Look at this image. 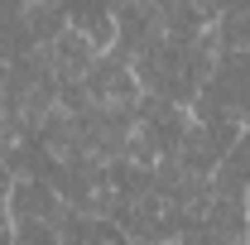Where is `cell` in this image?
<instances>
[{
  "mask_svg": "<svg viewBox=\"0 0 250 245\" xmlns=\"http://www.w3.org/2000/svg\"><path fill=\"white\" fill-rule=\"evenodd\" d=\"M5 212H10V226H58L62 197L39 178H20L10 202H5Z\"/></svg>",
  "mask_w": 250,
  "mask_h": 245,
  "instance_id": "cell-1",
  "label": "cell"
},
{
  "mask_svg": "<svg viewBox=\"0 0 250 245\" xmlns=\"http://www.w3.org/2000/svg\"><path fill=\"white\" fill-rule=\"evenodd\" d=\"M43 58H48V67H53V77L67 87V82H82V77H87V67H92L101 53H96V48H92L77 29H62L58 39L43 48Z\"/></svg>",
  "mask_w": 250,
  "mask_h": 245,
  "instance_id": "cell-2",
  "label": "cell"
},
{
  "mask_svg": "<svg viewBox=\"0 0 250 245\" xmlns=\"http://www.w3.org/2000/svg\"><path fill=\"white\" fill-rule=\"evenodd\" d=\"M212 192L217 197H231V202H246L250 197V135H241L226 159L217 163V173H212Z\"/></svg>",
  "mask_w": 250,
  "mask_h": 245,
  "instance_id": "cell-3",
  "label": "cell"
},
{
  "mask_svg": "<svg viewBox=\"0 0 250 245\" xmlns=\"http://www.w3.org/2000/svg\"><path fill=\"white\" fill-rule=\"evenodd\" d=\"M67 29H77L96 53L116 48V10L106 5H67Z\"/></svg>",
  "mask_w": 250,
  "mask_h": 245,
  "instance_id": "cell-4",
  "label": "cell"
},
{
  "mask_svg": "<svg viewBox=\"0 0 250 245\" xmlns=\"http://www.w3.org/2000/svg\"><path fill=\"white\" fill-rule=\"evenodd\" d=\"M0 245H15V226H0Z\"/></svg>",
  "mask_w": 250,
  "mask_h": 245,
  "instance_id": "cell-5",
  "label": "cell"
},
{
  "mask_svg": "<svg viewBox=\"0 0 250 245\" xmlns=\"http://www.w3.org/2000/svg\"><path fill=\"white\" fill-rule=\"evenodd\" d=\"M164 245H178V241H164Z\"/></svg>",
  "mask_w": 250,
  "mask_h": 245,
  "instance_id": "cell-6",
  "label": "cell"
}]
</instances>
